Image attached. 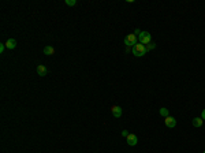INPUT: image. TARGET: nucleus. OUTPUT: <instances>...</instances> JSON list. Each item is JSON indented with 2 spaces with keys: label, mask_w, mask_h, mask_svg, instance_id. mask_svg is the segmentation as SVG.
Masks as SVG:
<instances>
[{
  "label": "nucleus",
  "mask_w": 205,
  "mask_h": 153,
  "mask_svg": "<svg viewBox=\"0 0 205 153\" xmlns=\"http://www.w3.org/2000/svg\"><path fill=\"white\" fill-rule=\"evenodd\" d=\"M141 30H140V29H135V32H134V34H135V36H137V37H140V34H141Z\"/></svg>",
  "instance_id": "2eb2a0df"
},
{
  "label": "nucleus",
  "mask_w": 205,
  "mask_h": 153,
  "mask_svg": "<svg viewBox=\"0 0 205 153\" xmlns=\"http://www.w3.org/2000/svg\"><path fill=\"white\" fill-rule=\"evenodd\" d=\"M201 117H202V120H205V109L202 111V114H201Z\"/></svg>",
  "instance_id": "f3484780"
},
{
  "label": "nucleus",
  "mask_w": 205,
  "mask_h": 153,
  "mask_svg": "<svg viewBox=\"0 0 205 153\" xmlns=\"http://www.w3.org/2000/svg\"><path fill=\"white\" fill-rule=\"evenodd\" d=\"M6 46H7L8 49H15V46H17V40L15 38H8L7 43H6Z\"/></svg>",
  "instance_id": "6e6552de"
},
{
  "label": "nucleus",
  "mask_w": 205,
  "mask_h": 153,
  "mask_svg": "<svg viewBox=\"0 0 205 153\" xmlns=\"http://www.w3.org/2000/svg\"><path fill=\"white\" fill-rule=\"evenodd\" d=\"M145 48H146V52H149L150 49H155V48H156V44L155 43H150V44H148V45H145Z\"/></svg>",
  "instance_id": "f8f14e48"
},
{
  "label": "nucleus",
  "mask_w": 205,
  "mask_h": 153,
  "mask_svg": "<svg viewBox=\"0 0 205 153\" xmlns=\"http://www.w3.org/2000/svg\"><path fill=\"white\" fill-rule=\"evenodd\" d=\"M111 111H112V115L115 117H120V116H122V108H120L119 105H113V107L111 108Z\"/></svg>",
  "instance_id": "0eeeda50"
},
{
  "label": "nucleus",
  "mask_w": 205,
  "mask_h": 153,
  "mask_svg": "<svg viewBox=\"0 0 205 153\" xmlns=\"http://www.w3.org/2000/svg\"><path fill=\"white\" fill-rule=\"evenodd\" d=\"M122 135H123V137H127V135H129L127 130H123V131H122Z\"/></svg>",
  "instance_id": "dca6fc26"
},
{
  "label": "nucleus",
  "mask_w": 205,
  "mask_h": 153,
  "mask_svg": "<svg viewBox=\"0 0 205 153\" xmlns=\"http://www.w3.org/2000/svg\"><path fill=\"white\" fill-rule=\"evenodd\" d=\"M202 123H204L202 117H194V119H193V126H194V127H201Z\"/></svg>",
  "instance_id": "9d476101"
},
{
  "label": "nucleus",
  "mask_w": 205,
  "mask_h": 153,
  "mask_svg": "<svg viewBox=\"0 0 205 153\" xmlns=\"http://www.w3.org/2000/svg\"><path fill=\"white\" fill-rule=\"evenodd\" d=\"M124 44L127 45V48L137 45V44H138V37L135 36L134 33H131V34H129V36L124 37Z\"/></svg>",
  "instance_id": "7ed1b4c3"
},
{
  "label": "nucleus",
  "mask_w": 205,
  "mask_h": 153,
  "mask_svg": "<svg viewBox=\"0 0 205 153\" xmlns=\"http://www.w3.org/2000/svg\"><path fill=\"white\" fill-rule=\"evenodd\" d=\"M64 3L67 4V6H75L77 4V0H66Z\"/></svg>",
  "instance_id": "ddd939ff"
},
{
  "label": "nucleus",
  "mask_w": 205,
  "mask_h": 153,
  "mask_svg": "<svg viewBox=\"0 0 205 153\" xmlns=\"http://www.w3.org/2000/svg\"><path fill=\"white\" fill-rule=\"evenodd\" d=\"M204 153H205V150H204Z\"/></svg>",
  "instance_id": "a211bd4d"
},
{
  "label": "nucleus",
  "mask_w": 205,
  "mask_h": 153,
  "mask_svg": "<svg viewBox=\"0 0 205 153\" xmlns=\"http://www.w3.org/2000/svg\"><path fill=\"white\" fill-rule=\"evenodd\" d=\"M152 41V37H150V33L149 32H142L138 37V43L142 44V45H148Z\"/></svg>",
  "instance_id": "f03ea898"
},
{
  "label": "nucleus",
  "mask_w": 205,
  "mask_h": 153,
  "mask_svg": "<svg viewBox=\"0 0 205 153\" xmlns=\"http://www.w3.org/2000/svg\"><path fill=\"white\" fill-rule=\"evenodd\" d=\"M126 139H127V144L130 146H135L138 142V137L135 134H129L127 137H126Z\"/></svg>",
  "instance_id": "20e7f679"
},
{
  "label": "nucleus",
  "mask_w": 205,
  "mask_h": 153,
  "mask_svg": "<svg viewBox=\"0 0 205 153\" xmlns=\"http://www.w3.org/2000/svg\"><path fill=\"white\" fill-rule=\"evenodd\" d=\"M6 48H7V46H6V44H0V54H3Z\"/></svg>",
  "instance_id": "4468645a"
},
{
  "label": "nucleus",
  "mask_w": 205,
  "mask_h": 153,
  "mask_svg": "<svg viewBox=\"0 0 205 153\" xmlns=\"http://www.w3.org/2000/svg\"><path fill=\"white\" fill-rule=\"evenodd\" d=\"M159 114H160V115H161V116L167 117V116H170V111L167 109V108H160V111H159Z\"/></svg>",
  "instance_id": "9b49d317"
},
{
  "label": "nucleus",
  "mask_w": 205,
  "mask_h": 153,
  "mask_svg": "<svg viewBox=\"0 0 205 153\" xmlns=\"http://www.w3.org/2000/svg\"><path fill=\"white\" fill-rule=\"evenodd\" d=\"M131 52H133V55H134V56L141 57V56H144V55L146 54V48H145V45H142V44L138 43L137 45L133 46V49H131Z\"/></svg>",
  "instance_id": "f257e3e1"
},
{
  "label": "nucleus",
  "mask_w": 205,
  "mask_h": 153,
  "mask_svg": "<svg viewBox=\"0 0 205 153\" xmlns=\"http://www.w3.org/2000/svg\"><path fill=\"white\" fill-rule=\"evenodd\" d=\"M55 54V49H53V46L51 45H47L45 48H44V55H48V56H51V55Z\"/></svg>",
  "instance_id": "1a4fd4ad"
},
{
  "label": "nucleus",
  "mask_w": 205,
  "mask_h": 153,
  "mask_svg": "<svg viewBox=\"0 0 205 153\" xmlns=\"http://www.w3.org/2000/svg\"><path fill=\"white\" fill-rule=\"evenodd\" d=\"M37 74H39L40 77H45V75L48 74V68H47L44 64H39V66H37Z\"/></svg>",
  "instance_id": "423d86ee"
},
{
  "label": "nucleus",
  "mask_w": 205,
  "mask_h": 153,
  "mask_svg": "<svg viewBox=\"0 0 205 153\" xmlns=\"http://www.w3.org/2000/svg\"><path fill=\"white\" fill-rule=\"evenodd\" d=\"M164 123H166L167 127L172 128V127H175V126H177V119H175V117H172V116H167L166 120H164Z\"/></svg>",
  "instance_id": "39448f33"
}]
</instances>
